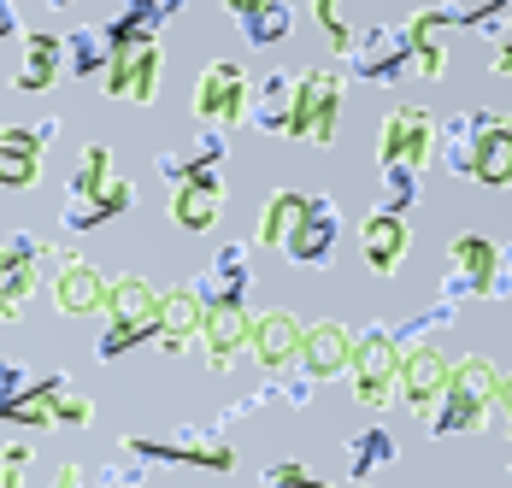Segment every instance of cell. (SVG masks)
I'll list each match as a JSON object with an SVG mask.
<instances>
[{
  "label": "cell",
  "instance_id": "1",
  "mask_svg": "<svg viewBox=\"0 0 512 488\" xmlns=\"http://www.w3.org/2000/svg\"><path fill=\"white\" fill-rule=\"evenodd\" d=\"M501 365L495 359H483V353H465L460 365H454V377H448V394H442V406L430 412V430L448 441V436H477V430H489L495 424V394H501Z\"/></svg>",
  "mask_w": 512,
  "mask_h": 488
},
{
  "label": "cell",
  "instance_id": "2",
  "mask_svg": "<svg viewBox=\"0 0 512 488\" xmlns=\"http://www.w3.org/2000/svg\"><path fill=\"white\" fill-rule=\"evenodd\" d=\"M159 306H165V289H159V283L136 277V271L112 277V300H106V336H101V347H95V353L112 365V359H124L130 347L154 342V336H159Z\"/></svg>",
  "mask_w": 512,
  "mask_h": 488
},
{
  "label": "cell",
  "instance_id": "3",
  "mask_svg": "<svg viewBox=\"0 0 512 488\" xmlns=\"http://www.w3.org/2000/svg\"><path fill=\"white\" fill-rule=\"evenodd\" d=\"M348 377H354V400L359 406H371V412H383L389 400H401V342H395V330L389 324H371V330H359L354 336V365H348Z\"/></svg>",
  "mask_w": 512,
  "mask_h": 488
},
{
  "label": "cell",
  "instance_id": "4",
  "mask_svg": "<svg viewBox=\"0 0 512 488\" xmlns=\"http://www.w3.org/2000/svg\"><path fill=\"white\" fill-rule=\"evenodd\" d=\"M336 124H342V71L312 65V71L295 77V130H289V142L330 147Z\"/></svg>",
  "mask_w": 512,
  "mask_h": 488
},
{
  "label": "cell",
  "instance_id": "5",
  "mask_svg": "<svg viewBox=\"0 0 512 488\" xmlns=\"http://www.w3.org/2000/svg\"><path fill=\"white\" fill-rule=\"evenodd\" d=\"M248 106H254V83H248V71L236 59L201 65V77H195V118L201 124L236 130V124H248Z\"/></svg>",
  "mask_w": 512,
  "mask_h": 488
},
{
  "label": "cell",
  "instance_id": "6",
  "mask_svg": "<svg viewBox=\"0 0 512 488\" xmlns=\"http://www.w3.org/2000/svg\"><path fill=\"white\" fill-rule=\"evenodd\" d=\"M218 206H224V177H218V159L189 153L183 159V183H171V224L201 236L218 224Z\"/></svg>",
  "mask_w": 512,
  "mask_h": 488
},
{
  "label": "cell",
  "instance_id": "7",
  "mask_svg": "<svg viewBox=\"0 0 512 488\" xmlns=\"http://www.w3.org/2000/svg\"><path fill=\"white\" fill-rule=\"evenodd\" d=\"M336 242H342V206L330 195H307L295 230H289V242H283V259L301 265V271H330Z\"/></svg>",
  "mask_w": 512,
  "mask_h": 488
},
{
  "label": "cell",
  "instance_id": "8",
  "mask_svg": "<svg viewBox=\"0 0 512 488\" xmlns=\"http://www.w3.org/2000/svg\"><path fill=\"white\" fill-rule=\"evenodd\" d=\"M436 136H442V124L424 106H389V118L377 124V165H412V171H424L436 159Z\"/></svg>",
  "mask_w": 512,
  "mask_h": 488
},
{
  "label": "cell",
  "instance_id": "9",
  "mask_svg": "<svg viewBox=\"0 0 512 488\" xmlns=\"http://www.w3.org/2000/svg\"><path fill=\"white\" fill-rule=\"evenodd\" d=\"M348 71L354 77H365V83H401L412 71V42H407V30L401 24H371V30H359L354 42H348Z\"/></svg>",
  "mask_w": 512,
  "mask_h": 488
},
{
  "label": "cell",
  "instance_id": "10",
  "mask_svg": "<svg viewBox=\"0 0 512 488\" xmlns=\"http://www.w3.org/2000/svg\"><path fill=\"white\" fill-rule=\"evenodd\" d=\"M42 259H53V247H48V242H36L30 230H12V236L0 242V324H18L24 300L36 294Z\"/></svg>",
  "mask_w": 512,
  "mask_h": 488
},
{
  "label": "cell",
  "instance_id": "11",
  "mask_svg": "<svg viewBox=\"0 0 512 488\" xmlns=\"http://www.w3.org/2000/svg\"><path fill=\"white\" fill-rule=\"evenodd\" d=\"M53 306L65 312V318H101L106 300H112V277H106L101 265H89L83 253H65V247H53Z\"/></svg>",
  "mask_w": 512,
  "mask_h": 488
},
{
  "label": "cell",
  "instance_id": "12",
  "mask_svg": "<svg viewBox=\"0 0 512 488\" xmlns=\"http://www.w3.org/2000/svg\"><path fill=\"white\" fill-rule=\"evenodd\" d=\"M130 459H148V465H201V471H236V447L230 441H212V430H189L177 441H154V436H124Z\"/></svg>",
  "mask_w": 512,
  "mask_h": 488
},
{
  "label": "cell",
  "instance_id": "13",
  "mask_svg": "<svg viewBox=\"0 0 512 488\" xmlns=\"http://www.w3.org/2000/svg\"><path fill=\"white\" fill-rule=\"evenodd\" d=\"M448 377H454V359L448 353H436V347L424 342H407L401 347V400H407L418 418H430L436 406H442V394H448Z\"/></svg>",
  "mask_w": 512,
  "mask_h": 488
},
{
  "label": "cell",
  "instance_id": "14",
  "mask_svg": "<svg viewBox=\"0 0 512 488\" xmlns=\"http://www.w3.org/2000/svg\"><path fill=\"white\" fill-rule=\"evenodd\" d=\"M59 136V118L42 124H6L0 130V189H30L42 177V153Z\"/></svg>",
  "mask_w": 512,
  "mask_h": 488
},
{
  "label": "cell",
  "instance_id": "15",
  "mask_svg": "<svg viewBox=\"0 0 512 488\" xmlns=\"http://www.w3.org/2000/svg\"><path fill=\"white\" fill-rule=\"evenodd\" d=\"M501 265V247L477 230H465L448 242V277H442V300H471V294H489V277Z\"/></svg>",
  "mask_w": 512,
  "mask_h": 488
},
{
  "label": "cell",
  "instance_id": "16",
  "mask_svg": "<svg viewBox=\"0 0 512 488\" xmlns=\"http://www.w3.org/2000/svg\"><path fill=\"white\" fill-rule=\"evenodd\" d=\"M248 336H254V312H248V300H218V306H206L201 347H206V365H212L218 377L236 371V359L248 353Z\"/></svg>",
  "mask_w": 512,
  "mask_h": 488
},
{
  "label": "cell",
  "instance_id": "17",
  "mask_svg": "<svg viewBox=\"0 0 512 488\" xmlns=\"http://www.w3.org/2000/svg\"><path fill=\"white\" fill-rule=\"evenodd\" d=\"M101 89L112 100H136V106H148L159 95V42H124V48H112V65H106Z\"/></svg>",
  "mask_w": 512,
  "mask_h": 488
},
{
  "label": "cell",
  "instance_id": "18",
  "mask_svg": "<svg viewBox=\"0 0 512 488\" xmlns=\"http://www.w3.org/2000/svg\"><path fill=\"white\" fill-rule=\"evenodd\" d=\"M301 336H307V324L295 318V312H254V336H248V353H254L259 371H271V377H283L289 365H301Z\"/></svg>",
  "mask_w": 512,
  "mask_h": 488
},
{
  "label": "cell",
  "instance_id": "19",
  "mask_svg": "<svg viewBox=\"0 0 512 488\" xmlns=\"http://www.w3.org/2000/svg\"><path fill=\"white\" fill-rule=\"evenodd\" d=\"M471 183L512 189V118L495 106H477V153H471Z\"/></svg>",
  "mask_w": 512,
  "mask_h": 488
},
{
  "label": "cell",
  "instance_id": "20",
  "mask_svg": "<svg viewBox=\"0 0 512 488\" xmlns=\"http://www.w3.org/2000/svg\"><path fill=\"white\" fill-rule=\"evenodd\" d=\"M201 324H206V294H201V283L189 277V283L165 289V306H159V336H154V347L177 359V353H189V347L201 342Z\"/></svg>",
  "mask_w": 512,
  "mask_h": 488
},
{
  "label": "cell",
  "instance_id": "21",
  "mask_svg": "<svg viewBox=\"0 0 512 488\" xmlns=\"http://www.w3.org/2000/svg\"><path fill=\"white\" fill-rule=\"evenodd\" d=\"M354 336L342 318H318L307 324V336H301V371L318 377V383H330V377H342L348 365H354Z\"/></svg>",
  "mask_w": 512,
  "mask_h": 488
},
{
  "label": "cell",
  "instance_id": "22",
  "mask_svg": "<svg viewBox=\"0 0 512 488\" xmlns=\"http://www.w3.org/2000/svg\"><path fill=\"white\" fill-rule=\"evenodd\" d=\"M407 212H371L365 224H359V253H365V271H377V277H395L401 271V259H407Z\"/></svg>",
  "mask_w": 512,
  "mask_h": 488
},
{
  "label": "cell",
  "instance_id": "23",
  "mask_svg": "<svg viewBox=\"0 0 512 488\" xmlns=\"http://www.w3.org/2000/svg\"><path fill=\"white\" fill-rule=\"evenodd\" d=\"M59 77H65V36L30 30V36H24V59H18V71H12V89H18V95H48Z\"/></svg>",
  "mask_w": 512,
  "mask_h": 488
},
{
  "label": "cell",
  "instance_id": "24",
  "mask_svg": "<svg viewBox=\"0 0 512 488\" xmlns=\"http://www.w3.org/2000/svg\"><path fill=\"white\" fill-rule=\"evenodd\" d=\"M248 124H254L259 136H283V142H289V130H295V77H289V71H271V77L254 83Z\"/></svg>",
  "mask_w": 512,
  "mask_h": 488
},
{
  "label": "cell",
  "instance_id": "25",
  "mask_svg": "<svg viewBox=\"0 0 512 488\" xmlns=\"http://www.w3.org/2000/svg\"><path fill=\"white\" fill-rule=\"evenodd\" d=\"M195 283H201L206 306H218V300H248V283H254V259H248V242L218 247V253H212V265H206Z\"/></svg>",
  "mask_w": 512,
  "mask_h": 488
},
{
  "label": "cell",
  "instance_id": "26",
  "mask_svg": "<svg viewBox=\"0 0 512 488\" xmlns=\"http://www.w3.org/2000/svg\"><path fill=\"white\" fill-rule=\"evenodd\" d=\"M136 206V183H124V177H112L101 195L89 200H65V212H59V224L71 230V236H83V230H101V224H112V218H124Z\"/></svg>",
  "mask_w": 512,
  "mask_h": 488
},
{
  "label": "cell",
  "instance_id": "27",
  "mask_svg": "<svg viewBox=\"0 0 512 488\" xmlns=\"http://www.w3.org/2000/svg\"><path fill=\"white\" fill-rule=\"evenodd\" d=\"M53 377H59V371H48L42 383H30V389H18V394H0V424L53 430Z\"/></svg>",
  "mask_w": 512,
  "mask_h": 488
},
{
  "label": "cell",
  "instance_id": "28",
  "mask_svg": "<svg viewBox=\"0 0 512 488\" xmlns=\"http://www.w3.org/2000/svg\"><path fill=\"white\" fill-rule=\"evenodd\" d=\"M301 206H307V195H301V189H271V195H265V206H259L254 242L259 247H283V242H289V230H295V218H301Z\"/></svg>",
  "mask_w": 512,
  "mask_h": 488
},
{
  "label": "cell",
  "instance_id": "29",
  "mask_svg": "<svg viewBox=\"0 0 512 488\" xmlns=\"http://www.w3.org/2000/svg\"><path fill=\"white\" fill-rule=\"evenodd\" d=\"M106 65H112V42H106V24L101 30H71L65 36V71L77 77V83H101L106 77Z\"/></svg>",
  "mask_w": 512,
  "mask_h": 488
},
{
  "label": "cell",
  "instance_id": "30",
  "mask_svg": "<svg viewBox=\"0 0 512 488\" xmlns=\"http://www.w3.org/2000/svg\"><path fill=\"white\" fill-rule=\"evenodd\" d=\"M471 153H477V112H454L436 136V159L454 171V177H471Z\"/></svg>",
  "mask_w": 512,
  "mask_h": 488
},
{
  "label": "cell",
  "instance_id": "31",
  "mask_svg": "<svg viewBox=\"0 0 512 488\" xmlns=\"http://www.w3.org/2000/svg\"><path fill=\"white\" fill-rule=\"evenodd\" d=\"M389 465H395V436H389V430H359V436L348 441V477H354V483L389 471Z\"/></svg>",
  "mask_w": 512,
  "mask_h": 488
},
{
  "label": "cell",
  "instance_id": "32",
  "mask_svg": "<svg viewBox=\"0 0 512 488\" xmlns=\"http://www.w3.org/2000/svg\"><path fill=\"white\" fill-rule=\"evenodd\" d=\"M236 24H242V36H248L254 48H277V42H289L295 12H289V0H265V6L248 12V18H236Z\"/></svg>",
  "mask_w": 512,
  "mask_h": 488
},
{
  "label": "cell",
  "instance_id": "33",
  "mask_svg": "<svg viewBox=\"0 0 512 488\" xmlns=\"http://www.w3.org/2000/svg\"><path fill=\"white\" fill-rule=\"evenodd\" d=\"M112 177H118V171H112V147H106V142H89V147H83V159H77V171H71V183H65V200L101 195Z\"/></svg>",
  "mask_w": 512,
  "mask_h": 488
},
{
  "label": "cell",
  "instance_id": "34",
  "mask_svg": "<svg viewBox=\"0 0 512 488\" xmlns=\"http://www.w3.org/2000/svg\"><path fill=\"white\" fill-rule=\"evenodd\" d=\"M377 177H383V206L389 212H412L424 200V171H412V165H377Z\"/></svg>",
  "mask_w": 512,
  "mask_h": 488
},
{
  "label": "cell",
  "instance_id": "35",
  "mask_svg": "<svg viewBox=\"0 0 512 488\" xmlns=\"http://www.w3.org/2000/svg\"><path fill=\"white\" fill-rule=\"evenodd\" d=\"M89 418H95V400L77 394L71 389V377L59 371V377H53V430H83Z\"/></svg>",
  "mask_w": 512,
  "mask_h": 488
},
{
  "label": "cell",
  "instance_id": "36",
  "mask_svg": "<svg viewBox=\"0 0 512 488\" xmlns=\"http://www.w3.org/2000/svg\"><path fill=\"white\" fill-rule=\"evenodd\" d=\"M454 318H460V300H436L430 312H418V318H407V324H389V330H395V342L407 347V342H424L430 330H448Z\"/></svg>",
  "mask_w": 512,
  "mask_h": 488
},
{
  "label": "cell",
  "instance_id": "37",
  "mask_svg": "<svg viewBox=\"0 0 512 488\" xmlns=\"http://www.w3.org/2000/svg\"><path fill=\"white\" fill-rule=\"evenodd\" d=\"M348 12H354V0H312V18H318V30L330 36V48L336 53H348V42H354Z\"/></svg>",
  "mask_w": 512,
  "mask_h": 488
},
{
  "label": "cell",
  "instance_id": "38",
  "mask_svg": "<svg viewBox=\"0 0 512 488\" xmlns=\"http://www.w3.org/2000/svg\"><path fill=\"white\" fill-rule=\"evenodd\" d=\"M24 471H30V447H24V441H12V447L0 453V488H18V483H24Z\"/></svg>",
  "mask_w": 512,
  "mask_h": 488
},
{
  "label": "cell",
  "instance_id": "39",
  "mask_svg": "<svg viewBox=\"0 0 512 488\" xmlns=\"http://www.w3.org/2000/svg\"><path fill=\"white\" fill-rule=\"evenodd\" d=\"M259 477H265V483H318V477H312V465H301V459H283V465H265Z\"/></svg>",
  "mask_w": 512,
  "mask_h": 488
},
{
  "label": "cell",
  "instance_id": "40",
  "mask_svg": "<svg viewBox=\"0 0 512 488\" xmlns=\"http://www.w3.org/2000/svg\"><path fill=\"white\" fill-rule=\"evenodd\" d=\"M483 300H512V242L501 247V265H495V277H489V294Z\"/></svg>",
  "mask_w": 512,
  "mask_h": 488
},
{
  "label": "cell",
  "instance_id": "41",
  "mask_svg": "<svg viewBox=\"0 0 512 488\" xmlns=\"http://www.w3.org/2000/svg\"><path fill=\"white\" fill-rule=\"evenodd\" d=\"M95 483H148V471H142V459L136 465H101Z\"/></svg>",
  "mask_w": 512,
  "mask_h": 488
},
{
  "label": "cell",
  "instance_id": "42",
  "mask_svg": "<svg viewBox=\"0 0 512 488\" xmlns=\"http://www.w3.org/2000/svg\"><path fill=\"white\" fill-rule=\"evenodd\" d=\"M30 383H36V377H30L18 359H0V394H18V389H30Z\"/></svg>",
  "mask_w": 512,
  "mask_h": 488
},
{
  "label": "cell",
  "instance_id": "43",
  "mask_svg": "<svg viewBox=\"0 0 512 488\" xmlns=\"http://www.w3.org/2000/svg\"><path fill=\"white\" fill-rule=\"evenodd\" d=\"M489 71H495V77H512V30L507 24L495 30V59H489Z\"/></svg>",
  "mask_w": 512,
  "mask_h": 488
},
{
  "label": "cell",
  "instance_id": "44",
  "mask_svg": "<svg viewBox=\"0 0 512 488\" xmlns=\"http://www.w3.org/2000/svg\"><path fill=\"white\" fill-rule=\"evenodd\" d=\"M495 418L507 424V436H512V377H501V394H495Z\"/></svg>",
  "mask_w": 512,
  "mask_h": 488
},
{
  "label": "cell",
  "instance_id": "45",
  "mask_svg": "<svg viewBox=\"0 0 512 488\" xmlns=\"http://www.w3.org/2000/svg\"><path fill=\"white\" fill-rule=\"evenodd\" d=\"M12 36H18V6L0 0V42H12Z\"/></svg>",
  "mask_w": 512,
  "mask_h": 488
},
{
  "label": "cell",
  "instance_id": "46",
  "mask_svg": "<svg viewBox=\"0 0 512 488\" xmlns=\"http://www.w3.org/2000/svg\"><path fill=\"white\" fill-rule=\"evenodd\" d=\"M254 6H265V0H224V12H230V18H248Z\"/></svg>",
  "mask_w": 512,
  "mask_h": 488
},
{
  "label": "cell",
  "instance_id": "47",
  "mask_svg": "<svg viewBox=\"0 0 512 488\" xmlns=\"http://www.w3.org/2000/svg\"><path fill=\"white\" fill-rule=\"evenodd\" d=\"M53 6H77V0H53Z\"/></svg>",
  "mask_w": 512,
  "mask_h": 488
},
{
  "label": "cell",
  "instance_id": "48",
  "mask_svg": "<svg viewBox=\"0 0 512 488\" xmlns=\"http://www.w3.org/2000/svg\"><path fill=\"white\" fill-rule=\"evenodd\" d=\"M507 30H512V18H507Z\"/></svg>",
  "mask_w": 512,
  "mask_h": 488
}]
</instances>
